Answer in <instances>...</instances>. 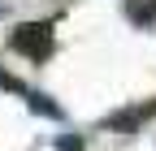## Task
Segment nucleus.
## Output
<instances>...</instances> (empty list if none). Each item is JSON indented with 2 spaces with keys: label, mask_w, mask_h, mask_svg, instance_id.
Returning a JSON list of instances; mask_svg holds the SVG:
<instances>
[{
  "label": "nucleus",
  "mask_w": 156,
  "mask_h": 151,
  "mask_svg": "<svg viewBox=\"0 0 156 151\" xmlns=\"http://www.w3.org/2000/svg\"><path fill=\"white\" fill-rule=\"evenodd\" d=\"M152 112H156V99H152L147 108H130V112H117V117H108L104 125H108V129H130V125H139L143 117H152Z\"/></svg>",
  "instance_id": "2"
},
{
  "label": "nucleus",
  "mask_w": 156,
  "mask_h": 151,
  "mask_svg": "<svg viewBox=\"0 0 156 151\" xmlns=\"http://www.w3.org/2000/svg\"><path fill=\"white\" fill-rule=\"evenodd\" d=\"M26 99H30V108H35V112H44V117H61V108H56L48 95H39V91H26Z\"/></svg>",
  "instance_id": "4"
},
{
  "label": "nucleus",
  "mask_w": 156,
  "mask_h": 151,
  "mask_svg": "<svg viewBox=\"0 0 156 151\" xmlns=\"http://www.w3.org/2000/svg\"><path fill=\"white\" fill-rule=\"evenodd\" d=\"M130 22H139V26H147V22H156V0H130Z\"/></svg>",
  "instance_id": "3"
},
{
  "label": "nucleus",
  "mask_w": 156,
  "mask_h": 151,
  "mask_svg": "<svg viewBox=\"0 0 156 151\" xmlns=\"http://www.w3.org/2000/svg\"><path fill=\"white\" fill-rule=\"evenodd\" d=\"M0 86H5V91H17V95H26V86H22V82H17V78H13V73H5V69H0Z\"/></svg>",
  "instance_id": "5"
},
{
  "label": "nucleus",
  "mask_w": 156,
  "mask_h": 151,
  "mask_svg": "<svg viewBox=\"0 0 156 151\" xmlns=\"http://www.w3.org/2000/svg\"><path fill=\"white\" fill-rule=\"evenodd\" d=\"M56 151H83V138H61V143H56Z\"/></svg>",
  "instance_id": "6"
},
{
  "label": "nucleus",
  "mask_w": 156,
  "mask_h": 151,
  "mask_svg": "<svg viewBox=\"0 0 156 151\" xmlns=\"http://www.w3.org/2000/svg\"><path fill=\"white\" fill-rule=\"evenodd\" d=\"M13 48L30 56V61H44V56L52 52V22H26L13 30Z\"/></svg>",
  "instance_id": "1"
}]
</instances>
